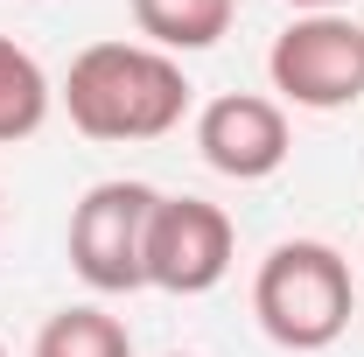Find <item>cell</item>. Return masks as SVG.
Returning <instances> with one entry per match:
<instances>
[{
	"label": "cell",
	"mask_w": 364,
	"mask_h": 357,
	"mask_svg": "<svg viewBox=\"0 0 364 357\" xmlns=\"http://www.w3.org/2000/svg\"><path fill=\"white\" fill-rule=\"evenodd\" d=\"M36 357H134V336H127L119 315L77 302V309H56L36 329Z\"/></svg>",
	"instance_id": "9"
},
{
	"label": "cell",
	"mask_w": 364,
	"mask_h": 357,
	"mask_svg": "<svg viewBox=\"0 0 364 357\" xmlns=\"http://www.w3.org/2000/svg\"><path fill=\"white\" fill-rule=\"evenodd\" d=\"M358 309V287L336 245L322 238H280L252 273V315L280 351H329Z\"/></svg>",
	"instance_id": "2"
},
{
	"label": "cell",
	"mask_w": 364,
	"mask_h": 357,
	"mask_svg": "<svg viewBox=\"0 0 364 357\" xmlns=\"http://www.w3.org/2000/svg\"><path fill=\"white\" fill-rule=\"evenodd\" d=\"M267 78L301 112H350L364 98V21L294 14L267 49Z\"/></svg>",
	"instance_id": "4"
},
{
	"label": "cell",
	"mask_w": 364,
	"mask_h": 357,
	"mask_svg": "<svg viewBox=\"0 0 364 357\" xmlns=\"http://www.w3.org/2000/svg\"><path fill=\"white\" fill-rule=\"evenodd\" d=\"M0 357H7V343H0Z\"/></svg>",
	"instance_id": "11"
},
{
	"label": "cell",
	"mask_w": 364,
	"mask_h": 357,
	"mask_svg": "<svg viewBox=\"0 0 364 357\" xmlns=\"http://www.w3.org/2000/svg\"><path fill=\"white\" fill-rule=\"evenodd\" d=\"M287 112L280 98H259V91H218L203 112H196V154L231 182H267L280 176L287 161Z\"/></svg>",
	"instance_id": "6"
},
{
	"label": "cell",
	"mask_w": 364,
	"mask_h": 357,
	"mask_svg": "<svg viewBox=\"0 0 364 357\" xmlns=\"http://www.w3.org/2000/svg\"><path fill=\"white\" fill-rule=\"evenodd\" d=\"M63 112L85 140H161L182 127L189 112V78H182L176 56L147 43H91L70 56V78H63Z\"/></svg>",
	"instance_id": "1"
},
{
	"label": "cell",
	"mask_w": 364,
	"mask_h": 357,
	"mask_svg": "<svg viewBox=\"0 0 364 357\" xmlns=\"http://www.w3.org/2000/svg\"><path fill=\"white\" fill-rule=\"evenodd\" d=\"M168 357H182V351H168Z\"/></svg>",
	"instance_id": "13"
},
{
	"label": "cell",
	"mask_w": 364,
	"mask_h": 357,
	"mask_svg": "<svg viewBox=\"0 0 364 357\" xmlns=\"http://www.w3.org/2000/svg\"><path fill=\"white\" fill-rule=\"evenodd\" d=\"M154 203H161V189H147V182H91L85 196H77V211H70V267L85 280L91 294H134L147 287V218H154Z\"/></svg>",
	"instance_id": "3"
},
{
	"label": "cell",
	"mask_w": 364,
	"mask_h": 357,
	"mask_svg": "<svg viewBox=\"0 0 364 357\" xmlns=\"http://www.w3.org/2000/svg\"><path fill=\"white\" fill-rule=\"evenodd\" d=\"M134 7V28L147 49L161 56H196V49H218L238 21V0H127Z\"/></svg>",
	"instance_id": "7"
},
{
	"label": "cell",
	"mask_w": 364,
	"mask_h": 357,
	"mask_svg": "<svg viewBox=\"0 0 364 357\" xmlns=\"http://www.w3.org/2000/svg\"><path fill=\"white\" fill-rule=\"evenodd\" d=\"M0 224H7V211H0Z\"/></svg>",
	"instance_id": "12"
},
{
	"label": "cell",
	"mask_w": 364,
	"mask_h": 357,
	"mask_svg": "<svg viewBox=\"0 0 364 357\" xmlns=\"http://www.w3.org/2000/svg\"><path fill=\"white\" fill-rule=\"evenodd\" d=\"M231 252H238V231L218 203L203 196H161L154 218H147V287L161 294H210L231 273Z\"/></svg>",
	"instance_id": "5"
},
{
	"label": "cell",
	"mask_w": 364,
	"mask_h": 357,
	"mask_svg": "<svg viewBox=\"0 0 364 357\" xmlns=\"http://www.w3.org/2000/svg\"><path fill=\"white\" fill-rule=\"evenodd\" d=\"M287 7H301V14H343L350 0H287Z\"/></svg>",
	"instance_id": "10"
},
{
	"label": "cell",
	"mask_w": 364,
	"mask_h": 357,
	"mask_svg": "<svg viewBox=\"0 0 364 357\" xmlns=\"http://www.w3.org/2000/svg\"><path fill=\"white\" fill-rule=\"evenodd\" d=\"M49 105H56V85L43 78V63L14 43V36H0V147L43 134Z\"/></svg>",
	"instance_id": "8"
}]
</instances>
